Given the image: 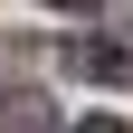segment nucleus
I'll return each instance as SVG.
<instances>
[{
    "instance_id": "nucleus-3",
    "label": "nucleus",
    "mask_w": 133,
    "mask_h": 133,
    "mask_svg": "<svg viewBox=\"0 0 133 133\" xmlns=\"http://www.w3.org/2000/svg\"><path fill=\"white\" fill-rule=\"evenodd\" d=\"M76 133H124V124H114V114H86V124H76Z\"/></svg>"
},
{
    "instance_id": "nucleus-2",
    "label": "nucleus",
    "mask_w": 133,
    "mask_h": 133,
    "mask_svg": "<svg viewBox=\"0 0 133 133\" xmlns=\"http://www.w3.org/2000/svg\"><path fill=\"white\" fill-rule=\"evenodd\" d=\"M66 66H76V76H133V57H114V48H86V38L66 48Z\"/></svg>"
},
{
    "instance_id": "nucleus-4",
    "label": "nucleus",
    "mask_w": 133,
    "mask_h": 133,
    "mask_svg": "<svg viewBox=\"0 0 133 133\" xmlns=\"http://www.w3.org/2000/svg\"><path fill=\"white\" fill-rule=\"evenodd\" d=\"M48 10H66V19H86V10H95V0H48Z\"/></svg>"
},
{
    "instance_id": "nucleus-1",
    "label": "nucleus",
    "mask_w": 133,
    "mask_h": 133,
    "mask_svg": "<svg viewBox=\"0 0 133 133\" xmlns=\"http://www.w3.org/2000/svg\"><path fill=\"white\" fill-rule=\"evenodd\" d=\"M0 133H57L48 95H0Z\"/></svg>"
}]
</instances>
